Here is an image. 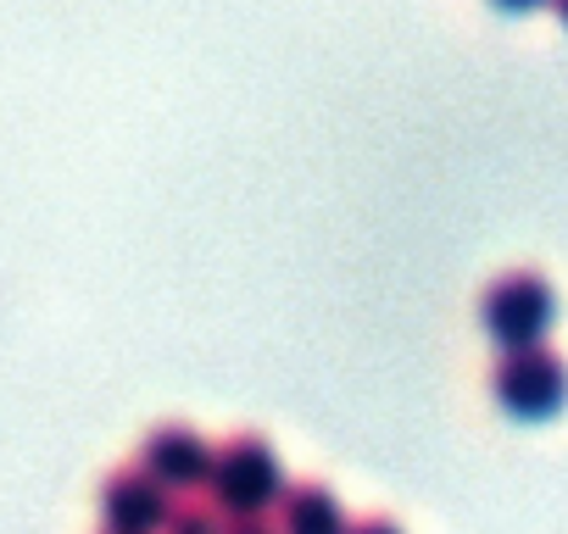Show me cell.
Wrapping results in <instances>:
<instances>
[{"label": "cell", "instance_id": "cell-1", "mask_svg": "<svg viewBox=\"0 0 568 534\" xmlns=\"http://www.w3.org/2000/svg\"><path fill=\"white\" fill-rule=\"evenodd\" d=\"M479 318H485V329H490L496 346L529 351V346H540L546 329L557 324V296H551V285H546L540 274H507V279H496V285L485 290Z\"/></svg>", "mask_w": 568, "mask_h": 534}, {"label": "cell", "instance_id": "cell-2", "mask_svg": "<svg viewBox=\"0 0 568 534\" xmlns=\"http://www.w3.org/2000/svg\"><path fill=\"white\" fill-rule=\"evenodd\" d=\"M206 490H212V501H217L223 512H234V517H256L262 506H273V501H278L284 473H278L273 451H267L262 440H251V434H245V440L217 445L212 473H206Z\"/></svg>", "mask_w": 568, "mask_h": 534}, {"label": "cell", "instance_id": "cell-7", "mask_svg": "<svg viewBox=\"0 0 568 534\" xmlns=\"http://www.w3.org/2000/svg\"><path fill=\"white\" fill-rule=\"evenodd\" d=\"M168 534H223V517H217L206 501H195V506H173Z\"/></svg>", "mask_w": 568, "mask_h": 534}, {"label": "cell", "instance_id": "cell-9", "mask_svg": "<svg viewBox=\"0 0 568 534\" xmlns=\"http://www.w3.org/2000/svg\"><path fill=\"white\" fill-rule=\"evenodd\" d=\"M346 534H396L390 523H363V528H346Z\"/></svg>", "mask_w": 568, "mask_h": 534}, {"label": "cell", "instance_id": "cell-11", "mask_svg": "<svg viewBox=\"0 0 568 534\" xmlns=\"http://www.w3.org/2000/svg\"><path fill=\"white\" fill-rule=\"evenodd\" d=\"M501 7H535V0H501Z\"/></svg>", "mask_w": 568, "mask_h": 534}, {"label": "cell", "instance_id": "cell-5", "mask_svg": "<svg viewBox=\"0 0 568 534\" xmlns=\"http://www.w3.org/2000/svg\"><path fill=\"white\" fill-rule=\"evenodd\" d=\"M212 456H217V451H212L201 434H190V429H156V434L145 440V451H140V468H145L162 490H195V484H206Z\"/></svg>", "mask_w": 568, "mask_h": 534}, {"label": "cell", "instance_id": "cell-8", "mask_svg": "<svg viewBox=\"0 0 568 534\" xmlns=\"http://www.w3.org/2000/svg\"><path fill=\"white\" fill-rule=\"evenodd\" d=\"M229 534H273V528H267V523H262V517H240V523H234V528H229Z\"/></svg>", "mask_w": 568, "mask_h": 534}, {"label": "cell", "instance_id": "cell-4", "mask_svg": "<svg viewBox=\"0 0 568 534\" xmlns=\"http://www.w3.org/2000/svg\"><path fill=\"white\" fill-rule=\"evenodd\" d=\"M101 517H106V534H162L173 517V501L145 468H129L106 479Z\"/></svg>", "mask_w": 568, "mask_h": 534}, {"label": "cell", "instance_id": "cell-10", "mask_svg": "<svg viewBox=\"0 0 568 534\" xmlns=\"http://www.w3.org/2000/svg\"><path fill=\"white\" fill-rule=\"evenodd\" d=\"M557 18H562V23H568V0H557Z\"/></svg>", "mask_w": 568, "mask_h": 534}, {"label": "cell", "instance_id": "cell-3", "mask_svg": "<svg viewBox=\"0 0 568 534\" xmlns=\"http://www.w3.org/2000/svg\"><path fill=\"white\" fill-rule=\"evenodd\" d=\"M496 401H501L513 418H551V412L568 401V368H562L546 346L507 351V357L496 362Z\"/></svg>", "mask_w": 568, "mask_h": 534}, {"label": "cell", "instance_id": "cell-6", "mask_svg": "<svg viewBox=\"0 0 568 534\" xmlns=\"http://www.w3.org/2000/svg\"><path fill=\"white\" fill-rule=\"evenodd\" d=\"M284 534H346V517L324 484H302L284 501Z\"/></svg>", "mask_w": 568, "mask_h": 534}]
</instances>
